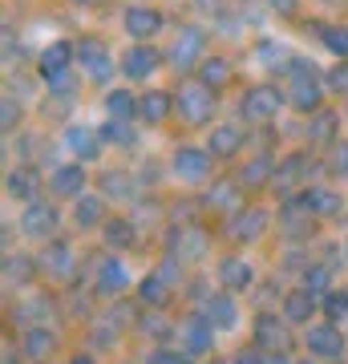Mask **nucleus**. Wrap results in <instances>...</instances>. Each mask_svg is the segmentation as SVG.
Returning <instances> with one entry per match:
<instances>
[{
	"instance_id": "37998d69",
	"label": "nucleus",
	"mask_w": 348,
	"mask_h": 364,
	"mask_svg": "<svg viewBox=\"0 0 348 364\" xmlns=\"http://www.w3.org/2000/svg\"><path fill=\"white\" fill-rule=\"evenodd\" d=\"M146 364H191V356H186V352H150V356H146Z\"/></svg>"
},
{
	"instance_id": "7c9ffc66",
	"label": "nucleus",
	"mask_w": 348,
	"mask_h": 364,
	"mask_svg": "<svg viewBox=\"0 0 348 364\" xmlns=\"http://www.w3.org/2000/svg\"><path fill=\"white\" fill-rule=\"evenodd\" d=\"M33 272H37V267H33L28 255H4V279H9V284H28Z\"/></svg>"
},
{
	"instance_id": "7ed1b4c3",
	"label": "nucleus",
	"mask_w": 348,
	"mask_h": 364,
	"mask_svg": "<svg viewBox=\"0 0 348 364\" xmlns=\"http://www.w3.org/2000/svg\"><path fill=\"white\" fill-rule=\"evenodd\" d=\"M179 340H182V352H186V356H203V352H211V344H215V324L203 320V316H186L179 324Z\"/></svg>"
},
{
	"instance_id": "a19ab883",
	"label": "nucleus",
	"mask_w": 348,
	"mask_h": 364,
	"mask_svg": "<svg viewBox=\"0 0 348 364\" xmlns=\"http://www.w3.org/2000/svg\"><path fill=\"white\" fill-rule=\"evenodd\" d=\"M102 138L114 142V146H130L134 142V130H130V122H114V117H110V126L102 130Z\"/></svg>"
},
{
	"instance_id": "423d86ee",
	"label": "nucleus",
	"mask_w": 348,
	"mask_h": 364,
	"mask_svg": "<svg viewBox=\"0 0 348 364\" xmlns=\"http://www.w3.org/2000/svg\"><path fill=\"white\" fill-rule=\"evenodd\" d=\"M78 61H81V69H85L93 81H105V77H110V69H114V61H110V49H105L102 41H93V37H85V41L78 45Z\"/></svg>"
},
{
	"instance_id": "aec40b11",
	"label": "nucleus",
	"mask_w": 348,
	"mask_h": 364,
	"mask_svg": "<svg viewBox=\"0 0 348 364\" xmlns=\"http://www.w3.org/2000/svg\"><path fill=\"white\" fill-rule=\"evenodd\" d=\"M268 231V210H259V207H251V210H243L239 219H235V227H231V235L235 239H259V235Z\"/></svg>"
},
{
	"instance_id": "f704fd0d",
	"label": "nucleus",
	"mask_w": 348,
	"mask_h": 364,
	"mask_svg": "<svg viewBox=\"0 0 348 364\" xmlns=\"http://www.w3.org/2000/svg\"><path fill=\"white\" fill-rule=\"evenodd\" d=\"M138 296H142V304H167V296H170V287L158 279V275H146L142 284H138Z\"/></svg>"
},
{
	"instance_id": "2eb2a0df",
	"label": "nucleus",
	"mask_w": 348,
	"mask_h": 364,
	"mask_svg": "<svg viewBox=\"0 0 348 364\" xmlns=\"http://www.w3.org/2000/svg\"><path fill=\"white\" fill-rule=\"evenodd\" d=\"M126 287H130V275L117 259H105L102 267H97V291H102V296H122Z\"/></svg>"
},
{
	"instance_id": "79ce46f5",
	"label": "nucleus",
	"mask_w": 348,
	"mask_h": 364,
	"mask_svg": "<svg viewBox=\"0 0 348 364\" xmlns=\"http://www.w3.org/2000/svg\"><path fill=\"white\" fill-rule=\"evenodd\" d=\"M332 126H336V117L320 114L316 122H312V138H316V142H328V138H332Z\"/></svg>"
},
{
	"instance_id": "b1692460",
	"label": "nucleus",
	"mask_w": 348,
	"mask_h": 364,
	"mask_svg": "<svg viewBox=\"0 0 348 364\" xmlns=\"http://www.w3.org/2000/svg\"><path fill=\"white\" fill-rule=\"evenodd\" d=\"M312 308H316V296H308V291L300 287V291H292V296L284 299V320L288 324H304L312 316Z\"/></svg>"
},
{
	"instance_id": "4c0bfd02",
	"label": "nucleus",
	"mask_w": 348,
	"mask_h": 364,
	"mask_svg": "<svg viewBox=\"0 0 348 364\" xmlns=\"http://www.w3.org/2000/svg\"><path fill=\"white\" fill-rule=\"evenodd\" d=\"M328 284H332V272L328 267H308V275H304V291L308 296H324Z\"/></svg>"
},
{
	"instance_id": "f03ea898",
	"label": "nucleus",
	"mask_w": 348,
	"mask_h": 364,
	"mask_svg": "<svg viewBox=\"0 0 348 364\" xmlns=\"http://www.w3.org/2000/svg\"><path fill=\"white\" fill-rule=\"evenodd\" d=\"M203 49H206L203 28L186 25V28H179V37H174L170 61H174V69H191V65H199V61H206V57H203Z\"/></svg>"
},
{
	"instance_id": "49530a36",
	"label": "nucleus",
	"mask_w": 348,
	"mask_h": 364,
	"mask_svg": "<svg viewBox=\"0 0 348 364\" xmlns=\"http://www.w3.org/2000/svg\"><path fill=\"white\" fill-rule=\"evenodd\" d=\"M332 170H340V174H348V142L336 146V158H332Z\"/></svg>"
},
{
	"instance_id": "a211bd4d",
	"label": "nucleus",
	"mask_w": 348,
	"mask_h": 364,
	"mask_svg": "<svg viewBox=\"0 0 348 364\" xmlns=\"http://www.w3.org/2000/svg\"><path fill=\"white\" fill-rule=\"evenodd\" d=\"M158 28H162V16H158L154 9H130L126 13V33L130 37L146 41V37H154Z\"/></svg>"
},
{
	"instance_id": "4468645a",
	"label": "nucleus",
	"mask_w": 348,
	"mask_h": 364,
	"mask_svg": "<svg viewBox=\"0 0 348 364\" xmlns=\"http://www.w3.org/2000/svg\"><path fill=\"white\" fill-rule=\"evenodd\" d=\"M288 105H292V109H300V114L320 109V85H316V77L292 81V90H288Z\"/></svg>"
},
{
	"instance_id": "6e6552de",
	"label": "nucleus",
	"mask_w": 348,
	"mask_h": 364,
	"mask_svg": "<svg viewBox=\"0 0 348 364\" xmlns=\"http://www.w3.org/2000/svg\"><path fill=\"white\" fill-rule=\"evenodd\" d=\"M255 340L268 352H288L292 348V336H288V320H275V316H259L255 320Z\"/></svg>"
},
{
	"instance_id": "c03bdc74",
	"label": "nucleus",
	"mask_w": 348,
	"mask_h": 364,
	"mask_svg": "<svg viewBox=\"0 0 348 364\" xmlns=\"http://www.w3.org/2000/svg\"><path fill=\"white\" fill-rule=\"evenodd\" d=\"M328 85H332L336 93H348V61H340V65L328 73Z\"/></svg>"
},
{
	"instance_id": "3c124183",
	"label": "nucleus",
	"mask_w": 348,
	"mask_h": 364,
	"mask_svg": "<svg viewBox=\"0 0 348 364\" xmlns=\"http://www.w3.org/2000/svg\"><path fill=\"white\" fill-rule=\"evenodd\" d=\"M199 9H211V13H215V9H219V0H199Z\"/></svg>"
},
{
	"instance_id": "f257e3e1",
	"label": "nucleus",
	"mask_w": 348,
	"mask_h": 364,
	"mask_svg": "<svg viewBox=\"0 0 348 364\" xmlns=\"http://www.w3.org/2000/svg\"><path fill=\"white\" fill-rule=\"evenodd\" d=\"M211 109H215V90H206L203 81H191L179 90V114L191 122V126H203L211 122Z\"/></svg>"
},
{
	"instance_id": "603ef678",
	"label": "nucleus",
	"mask_w": 348,
	"mask_h": 364,
	"mask_svg": "<svg viewBox=\"0 0 348 364\" xmlns=\"http://www.w3.org/2000/svg\"><path fill=\"white\" fill-rule=\"evenodd\" d=\"M69 364H93V360H90V356H73Z\"/></svg>"
},
{
	"instance_id": "20e7f679",
	"label": "nucleus",
	"mask_w": 348,
	"mask_h": 364,
	"mask_svg": "<svg viewBox=\"0 0 348 364\" xmlns=\"http://www.w3.org/2000/svg\"><path fill=\"white\" fill-rule=\"evenodd\" d=\"M206 247H211V239L199 223H186L179 231L170 235V251H174V259H203Z\"/></svg>"
},
{
	"instance_id": "1a4fd4ad",
	"label": "nucleus",
	"mask_w": 348,
	"mask_h": 364,
	"mask_svg": "<svg viewBox=\"0 0 348 364\" xmlns=\"http://www.w3.org/2000/svg\"><path fill=\"white\" fill-rule=\"evenodd\" d=\"M73 57H78V45H69V41L49 45V49L41 53V77L53 81V77H61V73H69V61Z\"/></svg>"
},
{
	"instance_id": "c9c22d12",
	"label": "nucleus",
	"mask_w": 348,
	"mask_h": 364,
	"mask_svg": "<svg viewBox=\"0 0 348 364\" xmlns=\"http://www.w3.org/2000/svg\"><path fill=\"white\" fill-rule=\"evenodd\" d=\"M235 203H239V191H235L231 182H219L215 191H206V207H215V210H231Z\"/></svg>"
},
{
	"instance_id": "58836bf2",
	"label": "nucleus",
	"mask_w": 348,
	"mask_h": 364,
	"mask_svg": "<svg viewBox=\"0 0 348 364\" xmlns=\"http://www.w3.org/2000/svg\"><path fill=\"white\" fill-rule=\"evenodd\" d=\"M320 37L340 61H348V28H320Z\"/></svg>"
},
{
	"instance_id": "de8ad7c7",
	"label": "nucleus",
	"mask_w": 348,
	"mask_h": 364,
	"mask_svg": "<svg viewBox=\"0 0 348 364\" xmlns=\"http://www.w3.org/2000/svg\"><path fill=\"white\" fill-rule=\"evenodd\" d=\"M146 320H150V324H142V328L150 332V336H167V332H170V328L162 324V316H146Z\"/></svg>"
},
{
	"instance_id": "ddd939ff",
	"label": "nucleus",
	"mask_w": 348,
	"mask_h": 364,
	"mask_svg": "<svg viewBox=\"0 0 348 364\" xmlns=\"http://www.w3.org/2000/svg\"><path fill=\"white\" fill-rule=\"evenodd\" d=\"M49 186H53V195H61V198H81V191H85V170L81 166H57Z\"/></svg>"
},
{
	"instance_id": "bb28decb",
	"label": "nucleus",
	"mask_w": 348,
	"mask_h": 364,
	"mask_svg": "<svg viewBox=\"0 0 348 364\" xmlns=\"http://www.w3.org/2000/svg\"><path fill=\"white\" fill-rule=\"evenodd\" d=\"M45 267H49V275H69L73 272V247H69V243H49Z\"/></svg>"
},
{
	"instance_id": "412c9836",
	"label": "nucleus",
	"mask_w": 348,
	"mask_h": 364,
	"mask_svg": "<svg viewBox=\"0 0 348 364\" xmlns=\"http://www.w3.org/2000/svg\"><path fill=\"white\" fill-rule=\"evenodd\" d=\"M219 279H223V287L227 291H243V287H251V267H247L243 259H223L219 263Z\"/></svg>"
},
{
	"instance_id": "9d476101",
	"label": "nucleus",
	"mask_w": 348,
	"mask_h": 364,
	"mask_svg": "<svg viewBox=\"0 0 348 364\" xmlns=\"http://www.w3.org/2000/svg\"><path fill=\"white\" fill-rule=\"evenodd\" d=\"M206 170H211V154L206 150H191V146H182L179 154H174V174L186 182H203Z\"/></svg>"
},
{
	"instance_id": "393cba45",
	"label": "nucleus",
	"mask_w": 348,
	"mask_h": 364,
	"mask_svg": "<svg viewBox=\"0 0 348 364\" xmlns=\"http://www.w3.org/2000/svg\"><path fill=\"white\" fill-rule=\"evenodd\" d=\"M263 182H275V158H251L243 166V186L247 191H255Z\"/></svg>"
},
{
	"instance_id": "a878e982",
	"label": "nucleus",
	"mask_w": 348,
	"mask_h": 364,
	"mask_svg": "<svg viewBox=\"0 0 348 364\" xmlns=\"http://www.w3.org/2000/svg\"><path fill=\"white\" fill-rule=\"evenodd\" d=\"M300 198L308 203L312 215H336V210H340V198H336L332 191H324V186H308Z\"/></svg>"
},
{
	"instance_id": "cd10ccee",
	"label": "nucleus",
	"mask_w": 348,
	"mask_h": 364,
	"mask_svg": "<svg viewBox=\"0 0 348 364\" xmlns=\"http://www.w3.org/2000/svg\"><path fill=\"white\" fill-rule=\"evenodd\" d=\"M227 77H231V65H227L223 57H211V61H203V65H199V81H203L206 90H219V85H227Z\"/></svg>"
},
{
	"instance_id": "f3484780",
	"label": "nucleus",
	"mask_w": 348,
	"mask_h": 364,
	"mask_svg": "<svg viewBox=\"0 0 348 364\" xmlns=\"http://www.w3.org/2000/svg\"><path fill=\"white\" fill-rule=\"evenodd\" d=\"M126 77H134V81H142L146 73H154L158 69V53L150 49V45H134V49L126 53Z\"/></svg>"
},
{
	"instance_id": "09e8293b",
	"label": "nucleus",
	"mask_w": 348,
	"mask_h": 364,
	"mask_svg": "<svg viewBox=\"0 0 348 364\" xmlns=\"http://www.w3.org/2000/svg\"><path fill=\"white\" fill-rule=\"evenodd\" d=\"M271 9H275V13H284V16H292L296 13V0H268Z\"/></svg>"
},
{
	"instance_id": "2f4dec72",
	"label": "nucleus",
	"mask_w": 348,
	"mask_h": 364,
	"mask_svg": "<svg viewBox=\"0 0 348 364\" xmlns=\"http://www.w3.org/2000/svg\"><path fill=\"white\" fill-rule=\"evenodd\" d=\"M25 352L33 356V360H45L53 352V336H49V328H28L25 332Z\"/></svg>"
},
{
	"instance_id": "ea45409f",
	"label": "nucleus",
	"mask_w": 348,
	"mask_h": 364,
	"mask_svg": "<svg viewBox=\"0 0 348 364\" xmlns=\"http://www.w3.org/2000/svg\"><path fill=\"white\" fill-rule=\"evenodd\" d=\"M324 316L328 320H348V291H328L324 296Z\"/></svg>"
},
{
	"instance_id": "f8f14e48",
	"label": "nucleus",
	"mask_w": 348,
	"mask_h": 364,
	"mask_svg": "<svg viewBox=\"0 0 348 364\" xmlns=\"http://www.w3.org/2000/svg\"><path fill=\"white\" fill-rule=\"evenodd\" d=\"M239 150H243V130L239 126H215L211 130V142H206L211 158H235Z\"/></svg>"
},
{
	"instance_id": "473e14b6",
	"label": "nucleus",
	"mask_w": 348,
	"mask_h": 364,
	"mask_svg": "<svg viewBox=\"0 0 348 364\" xmlns=\"http://www.w3.org/2000/svg\"><path fill=\"white\" fill-rule=\"evenodd\" d=\"M300 174H304V154H292L284 166L275 170V186H280V191H292L300 182Z\"/></svg>"
},
{
	"instance_id": "5701e85b",
	"label": "nucleus",
	"mask_w": 348,
	"mask_h": 364,
	"mask_svg": "<svg viewBox=\"0 0 348 364\" xmlns=\"http://www.w3.org/2000/svg\"><path fill=\"white\" fill-rule=\"evenodd\" d=\"M73 219H78V227H97V223H105V203L93 195H81L73 203Z\"/></svg>"
},
{
	"instance_id": "6ab92c4d",
	"label": "nucleus",
	"mask_w": 348,
	"mask_h": 364,
	"mask_svg": "<svg viewBox=\"0 0 348 364\" xmlns=\"http://www.w3.org/2000/svg\"><path fill=\"white\" fill-rule=\"evenodd\" d=\"M65 142H69V150L78 158H97L102 154V138L90 130V126H73V130L65 134Z\"/></svg>"
},
{
	"instance_id": "5fc2aeb1",
	"label": "nucleus",
	"mask_w": 348,
	"mask_h": 364,
	"mask_svg": "<svg viewBox=\"0 0 348 364\" xmlns=\"http://www.w3.org/2000/svg\"><path fill=\"white\" fill-rule=\"evenodd\" d=\"M296 364H312V360H296Z\"/></svg>"
},
{
	"instance_id": "e433bc0d",
	"label": "nucleus",
	"mask_w": 348,
	"mask_h": 364,
	"mask_svg": "<svg viewBox=\"0 0 348 364\" xmlns=\"http://www.w3.org/2000/svg\"><path fill=\"white\" fill-rule=\"evenodd\" d=\"M102 191L110 198H130V195H134V182H130V174L117 170V174H105V178H102Z\"/></svg>"
},
{
	"instance_id": "dca6fc26",
	"label": "nucleus",
	"mask_w": 348,
	"mask_h": 364,
	"mask_svg": "<svg viewBox=\"0 0 348 364\" xmlns=\"http://www.w3.org/2000/svg\"><path fill=\"white\" fill-rule=\"evenodd\" d=\"M170 109H174V105H170V93H167V90H150L142 102H138V114H142L146 126H158V122H167Z\"/></svg>"
},
{
	"instance_id": "0eeeda50",
	"label": "nucleus",
	"mask_w": 348,
	"mask_h": 364,
	"mask_svg": "<svg viewBox=\"0 0 348 364\" xmlns=\"http://www.w3.org/2000/svg\"><path fill=\"white\" fill-rule=\"evenodd\" d=\"M21 231L33 235V239H49V235L57 231V210H53L49 203H28L25 219H21Z\"/></svg>"
},
{
	"instance_id": "c85d7f7f",
	"label": "nucleus",
	"mask_w": 348,
	"mask_h": 364,
	"mask_svg": "<svg viewBox=\"0 0 348 364\" xmlns=\"http://www.w3.org/2000/svg\"><path fill=\"white\" fill-rule=\"evenodd\" d=\"M105 109H110V117H114V122H130V117L138 114V102H134L126 90H114L110 97H105Z\"/></svg>"
},
{
	"instance_id": "9b49d317",
	"label": "nucleus",
	"mask_w": 348,
	"mask_h": 364,
	"mask_svg": "<svg viewBox=\"0 0 348 364\" xmlns=\"http://www.w3.org/2000/svg\"><path fill=\"white\" fill-rule=\"evenodd\" d=\"M308 352H316L320 360H336L344 352V336L328 324H316V328H308Z\"/></svg>"
},
{
	"instance_id": "c756f323",
	"label": "nucleus",
	"mask_w": 348,
	"mask_h": 364,
	"mask_svg": "<svg viewBox=\"0 0 348 364\" xmlns=\"http://www.w3.org/2000/svg\"><path fill=\"white\" fill-rule=\"evenodd\" d=\"M4 186H9V195H13V198H25V203H28V198L37 195V174H33V170H13Z\"/></svg>"
},
{
	"instance_id": "39448f33",
	"label": "nucleus",
	"mask_w": 348,
	"mask_h": 364,
	"mask_svg": "<svg viewBox=\"0 0 348 364\" xmlns=\"http://www.w3.org/2000/svg\"><path fill=\"white\" fill-rule=\"evenodd\" d=\"M280 102H284V93H280V90H271V85H255V90L243 93V117H247V122H268V117H275Z\"/></svg>"
},
{
	"instance_id": "4be33fe9",
	"label": "nucleus",
	"mask_w": 348,
	"mask_h": 364,
	"mask_svg": "<svg viewBox=\"0 0 348 364\" xmlns=\"http://www.w3.org/2000/svg\"><path fill=\"white\" fill-rule=\"evenodd\" d=\"M206 320L215 328H235L239 312H235V299L231 296H211L206 299Z\"/></svg>"
},
{
	"instance_id": "8fccbe9b",
	"label": "nucleus",
	"mask_w": 348,
	"mask_h": 364,
	"mask_svg": "<svg viewBox=\"0 0 348 364\" xmlns=\"http://www.w3.org/2000/svg\"><path fill=\"white\" fill-rule=\"evenodd\" d=\"M235 364H263V360H259L255 352H243V356H239V360H235Z\"/></svg>"
},
{
	"instance_id": "a18cd8bd",
	"label": "nucleus",
	"mask_w": 348,
	"mask_h": 364,
	"mask_svg": "<svg viewBox=\"0 0 348 364\" xmlns=\"http://www.w3.org/2000/svg\"><path fill=\"white\" fill-rule=\"evenodd\" d=\"M0 117H4V130L13 134V130H16V117H21V114H16V105H13V97H4V105H0Z\"/></svg>"
},
{
	"instance_id": "72a5a7b5",
	"label": "nucleus",
	"mask_w": 348,
	"mask_h": 364,
	"mask_svg": "<svg viewBox=\"0 0 348 364\" xmlns=\"http://www.w3.org/2000/svg\"><path fill=\"white\" fill-rule=\"evenodd\" d=\"M105 243H110V247H130V243H134V227H130L126 219H114V223H105Z\"/></svg>"
},
{
	"instance_id": "864d4df0",
	"label": "nucleus",
	"mask_w": 348,
	"mask_h": 364,
	"mask_svg": "<svg viewBox=\"0 0 348 364\" xmlns=\"http://www.w3.org/2000/svg\"><path fill=\"white\" fill-rule=\"evenodd\" d=\"M268 364H284V360H280V356H275V360H268Z\"/></svg>"
}]
</instances>
